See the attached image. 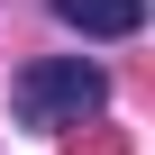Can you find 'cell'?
<instances>
[{
	"instance_id": "obj_1",
	"label": "cell",
	"mask_w": 155,
	"mask_h": 155,
	"mask_svg": "<svg viewBox=\"0 0 155 155\" xmlns=\"http://www.w3.org/2000/svg\"><path fill=\"white\" fill-rule=\"evenodd\" d=\"M18 119L28 128H82L101 101H110V73L91 64V55H46V64H28L18 73Z\"/></svg>"
},
{
	"instance_id": "obj_2",
	"label": "cell",
	"mask_w": 155,
	"mask_h": 155,
	"mask_svg": "<svg viewBox=\"0 0 155 155\" xmlns=\"http://www.w3.org/2000/svg\"><path fill=\"white\" fill-rule=\"evenodd\" d=\"M46 9L64 28H82V37H137L146 28V0H46Z\"/></svg>"
}]
</instances>
